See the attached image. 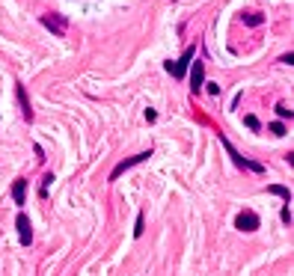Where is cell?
Instances as JSON below:
<instances>
[{
	"instance_id": "6da1fadb",
	"label": "cell",
	"mask_w": 294,
	"mask_h": 276,
	"mask_svg": "<svg viewBox=\"0 0 294 276\" xmlns=\"http://www.w3.org/2000/svg\"><path fill=\"white\" fill-rule=\"evenodd\" d=\"M220 143H223V149L229 152V157L235 160V167H241V170H250V173H261V170H264L261 163H256V160H250V157H244L241 152H238V149H235V146H232V143H229V140L223 137V134H220Z\"/></svg>"
},
{
	"instance_id": "7a4b0ae2",
	"label": "cell",
	"mask_w": 294,
	"mask_h": 276,
	"mask_svg": "<svg viewBox=\"0 0 294 276\" xmlns=\"http://www.w3.org/2000/svg\"><path fill=\"white\" fill-rule=\"evenodd\" d=\"M39 21H42V27H45V30H51L57 39H63V36L69 33V18L60 15V12H48V15H42Z\"/></svg>"
},
{
	"instance_id": "3957f363",
	"label": "cell",
	"mask_w": 294,
	"mask_h": 276,
	"mask_svg": "<svg viewBox=\"0 0 294 276\" xmlns=\"http://www.w3.org/2000/svg\"><path fill=\"white\" fill-rule=\"evenodd\" d=\"M193 60H196V48L191 45V48H184V53H181L178 60H173V63H167V71H170L173 77H178V80H181V77L188 74V66H191Z\"/></svg>"
},
{
	"instance_id": "277c9868",
	"label": "cell",
	"mask_w": 294,
	"mask_h": 276,
	"mask_svg": "<svg viewBox=\"0 0 294 276\" xmlns=\"http://www.w3.org/2000/svg\"><path fill=\"white\" fill-rule=\"evenodd\" d=\"M149 157H152V149H149V152H140V155H134V157H125L122 163H116V170L110 173V181H116V178H122V175L128 173V170H134L137 163H143V160H149Z\"/></svg>"
},
{
	"instance_id": "5b68a950",
	"label": "cell",
	"mask_w": 294,
	"mask_h": 276,
	"mask_svg": "<svg viewBox=\"0 0 294 276\" xmlns=\"http://www.w3.org/2000/svg\"><path fill=\"white\" fill-rule=\"evenodd\" d=\"M259 226H261V220H259L256 211H241V214L235 217V229H238V232H256Z\"/></svg>"
},
{
	"instance_id": "8992f818",
	"label": "cell",
	"mask_w": 294,
	"mask_h": 276,
	"mask_svg": "<svg viewBox=\"0 0 294 276\" xmlns=\"http://www.w3.org/2000/svg\"><path fill=\"white\" fill-rule=\"evenodd\" d=\"M15 226H18V238H21V243H24V246H30V243H33V226H30V217H27L24 211L18 214Z\"/></svg>"
},
{
	"instance_id": "52a82bcc",
	"label": "cell",
	"mask_w": 294,
	"mask_h": 276,
	"mask_svg": "<svg viewBox=\"0 0 294 276\" xmlns=\"http://www.w3.org/2000/svg\"><path fill=\"white\" fill-rule=\"evenodd\" d=\"M15 95H18V107H21V116L24 122H33V107H30V98H27V89L15 84Z\"/></svg>"
},
{
	"instance_id": "ba28073f",
	"label": "cell",
	"mask_w": 294,
	"mask_h": 276,
	"mask_svg": "<svg viewBox=\"0 0 294 276\" xmlns=\"http://www.w3.org/2000/svg\"><path fill=\"white\" fill-rule=\"evenodd\" d=\"M202 87H205V63L196 60L193 69H191V89H193V92H199Z\"/></svg>"
},
{
	"instance_id": "9c48e42d",
	"label": "cell",
	"mask_w": 294,
	"mask_h": 276,
	"mask_svg": "<svg viewBox=\"0 0 294 276\" xmlns=\"http://www.w3.org/2000/svg\"><path fill=\"white\" fill-rule=\"evenodd\" d=\"M12 199H15V205H27V178H15L12 181Z\"/></svg>"
},
{
	"instance_id": "30bf717a",
	"label": "cell",
	"mask_w": 294,
	"mask_h": 276,
	"mask_svg": "<svg viewBox=\"0 0 294 276\" xmlns=\"http://www.w3.org/2000/svg\"><path fill=\"white\" fill-rule=\"evenodd\" d=\"M268 193H277V196H282V202H285V205H291V190H288V187H282V184H271Z\"/></svg>"
},
{
	"instance_id": "8fae6325",
	"label": "cell",
	"mask_w": 294,
	"mask_h": 276,
	"mask_svg": "<svg viewBox=\"0 0 294 276\" xmlns=\"http://www.w3.org/2000/svg\"><path fill=\"white\" fill-rule=\"evenodd\" d=\"M241 21L247 24V27H259L261 21H264V15H259V12H244Z\"/></svg>"
},
{
	"instance_id": "7c38bea8",
	"label": "cell",
	"mask_w": 294,
	"mask_h": 276,
	"mask_svg": "<svg viewBox=\"0 0 294 276\" xmlns=\"http://www.w3.org/2000/svg\"><path fill=\"white\" fill-rule=\"evenodd\" d=\"M277 116H279V119H291L294 113L288 110V107H285V104H277Z\"/></svg>"
},
{
	"instance_id": "4fadbf2b",
	"label": "cell",
	"mask_w": 294,
	"mask_h": 276,
	"mask_svg": "<svg viewBox=\"0 0 294 276\" xmlns=\"http://www.w3.org/2000/svg\"><path fill=\"white\" fill-rule=\"evenodd\" d=\"M271 134H274V137H285V125H282V122H274V125H271Z\"/></svg>"
},
{
	"instance_id": "5bb4252c",
	"label": "cell",
	"mask_w": 294,
	"mask_h": 276,
	"mask_svg": "<svg viewBox=\"0 0 294 276\" xmlns=\"http://www.w3.org/2000/svg\"><path fill=\"white\" fill-rule=\"evenodd\" d=\"M143 229H146V223H143V214H137V223H134V238H140V235H143Z\"/></svg>"
},
{
	"instance_id": "9a60e30c",
	"label": "cell",
	"mask_w": 294,
	"mask_h": 276,
	"mask_svg": "<svg viewBox=\"0 0 294 276\" xmlns=\"http://www.w3.org/2000/svg\"><path fill=\"white\" fill-rule=\"evenodd\" d=\"M244 125H247L250 131H259V128H261V125H259V119H256V116H247V119H244Z\"/></svg>"
},
{
	"instance_id": "2e32d148",
	"label": "cell",
	"mask_w": 294,
	"mask_h": 276,
	"mask_svg": "<svg viewBox=\"0 0 294 276\" xmlns=\"http://www.w3.org/2000/svg\"><path fill=\"white\" fill-rule=\"evenodd\" d=\"M51 181H54V175H51V173H48V175H45V178H42V196L48 193V184H51Z\"/></svg>"
},
{
	"instance_id": "e0dca14e",
	"label": "cell",
	"mask_w": 294,
	"mask_h": 276,
	"mask_svg": "<svg viewBox=\"0 0 294 276\" xmlns=\"http://www.w3.org/2000/svg\"><path fill=\"white\" fill-rule=\"evenodd\" d=\"M282 223H291V208L288 205L282 208Z\"/></svg>"
},
{
	"instance_id": "ac0fdd59",
	"label": "cell",
	"mask_w": 294,
	"mask_h": 276,
	"mask_svg": "<svg viewBox=\"0 0 294 276\" xmlns=\"http://www.w3.org/2000/svg\"><path fill=\"white\" fill-rule=\"evenodd\" d=\"M208 87V92H211V95H220V84H205Z\"/></svg>"
}]
</instances>
